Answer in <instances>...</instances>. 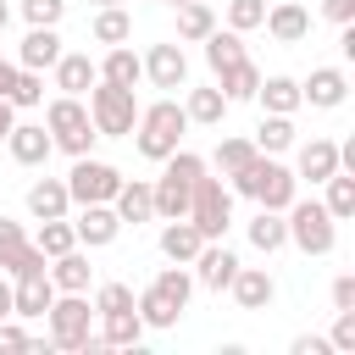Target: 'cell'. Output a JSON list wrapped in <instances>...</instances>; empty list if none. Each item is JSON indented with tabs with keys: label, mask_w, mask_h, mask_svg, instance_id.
I'll use <instances>...</instances> for the list:
<instances>
[{
	"label": "cell",
	"mask_w": 355,
	"mask_h": 355,
	"mask_svg": "<svg viewBox=\"0 0 355 355\" xmlns=\"http://www.w3.org/2000/svg\"><path fill=\"white\" fill-rule=\"evenodd\" d=\"M183 133H189V111L178 105V100H155V105H139V122H133V150L144 155V161H166L178 144H183Z\"/></svg>",
	"instance_id": "6da1fadb"
},
{
	"label": "cell",
	"mask_w": 355,
	"mask_h": 355,
	"mask_svg": "<svg viewBox=\"0 0 355 355\" xmlns=\"http://www.w3.org/2000/svg\"><path fill=\"white\" fill-rule=\"evenodd\" d=\"M233 194H244V200H255V205H266V211H288V200L300 194V178L277 161V155H255L250 166H239L233 172V183H227Z\"/></svg>",
	"instance_id": "7a4b0ae2"
},
{
	"label": "cell",
	"mask_w": 355,
	"mask_h": 355,
	"mask_svg": "<svg viewBox=\"0 0 355 355\" xmlns=\"http://www.w3.org/2000/svg\"><path fill=\"white\" fill-rule=\"evenodd\" d=\"M205 172V161L194 155V150H172L166 161H161V178L150 183V200H155V216L161 222H172V216H189V194H194V178Z\"/></svg>",
	"instance_id": "3957f363"
},
{
	"label": "cell",
	"mask_w": 355,
	"mask_h": 355,
	"mask_svg": "<svg viewBox=\"0 0 355 355\" xmlns=\"http://www.w3.org/2000/svg\"><path fill=\"white\" fill-rule=\"evenodd\" d=\"M44 128H50V144L67 150V155H94V122H89V105L83 94H55L44 105Z\"/></svg>",
	"instance_id": "277c9868"
},
{
	"label": "cell",
	"mask_w": 355,
	"mask_h": 355,
	"mask_svg": "<svg viewBox=\"0 0 355 355\" xmlns=\"http://www.w3.org/2000/svg\"><path fill=\"white\" fill-rule=\"evenodd\" d=\"M283 227H288V244L300 250V255H333V244H338V222L327 216V205L322 200H288V211H283Z\"/></svg>",
	"instance_id": "5b68a950"
},
{
	"label": "cell",
	"mask_w": 355,
	"mask_h": 355,
	"mask_svg": "<svg viewBox=\"0 0 355 355\" xmlns=\"http://www.w3.org/2000/svg\"><path fill=\"white\" fill-rule=\"evenodd\" d=\"M89 122H94L100 139H128L133 122H139V100H133V89L94 78V83H89Z\"/></svg>",
	"instance_id": "8992f818"
},
{
	"label": "cell",
	"mask_w": 355,
	"mask_h": 355,
	"mask_svg": "<svg viewBox=\"0 0 355 355\" xmlns=\"http://www.w3.org/2000/svg\"><path fill=\"white\" fill-rule=\"evenodd\" d=\"M44 327H50V349H89V338H94L89 294H55L44 311Z\"/></svg>",
	"instance_id": "52a82bcc"
},
{
	"label": "cell",
	"mask_w": 355,
	"mask_h": 355,
	"mask_svg": "<svg viewBox=\"0 0 355 355\" xmlns=\"http://www.w3.org/2000/svg\"><path fill=\"white\" fill-rule=\"evenodd\" d=\"M189 222L200 227V239H227L233 227V189L222 178H194V194H189Z\"/></svg>",
	"instance_id": "ba28073f"
},
{
	"label": "cell",
	"mask_w": 355,
	"mask_h": 355,
	"mask_svg": "<svg viewBox=\"0 0 355 355\" xmlns=\"http://www.w3.org/2000/svg\"><path fill=\"white\" fill-rule=\"evenodd\" d=\"M122 189V172L100 155H72V172H67V194L72 205H111V194Z\"/></svg>",
	"instance_id": "9c48e42d"
},
{
	"label": "cell",
	"mask_w": 355,
	"mask_h": 355,
	"mask_svg": "<svg viewBox=\"0 0 355 355\" xmlns=\"http://www.w3.org/2000/svg\"><path fill=\"white\" fill-rule=\"evenodd\" d=\"M239 266H244V261H239V255H233L222 239H205V244H200V255L189 261L194 283H200V288H211V294H222V288L233 283V272H239Z\"/></svg>",
	"instance_id": "30bf717a"
},
{
	"label": "cell",
	"mask_w": 355,
	"mask_h": 355,
	"mask_svg": "<svg viewBox=\"0 0 355 355\" xmlns=\"http://www.w3.org/2000/svg\"><path fill=\"white\" fill-rule=\"evenodd\" d=\"M6 155H11L17 166H44V161L55 155L50 128H44V122H11V133H6Z\"/></svg>",
	"instance_id": "8fae6325"
},
{
	"label": "cell",
	"mask_w": 355,
	"mask_h": 355,
	"mask_svg": "<svg viewBox=\"0 0 355 355\" xmlns=\"http://www.w3.org/2000/svg\"><path fill=\"white\" fill-rule=\"evenodd\" d=\"M300 100L316 105V111H338V105L349 100V78H344V67H311V78L300 83Z\"/></svg>",
	"instance_id": "7c38bea8"
},
{
	"label": "cell",
	"mask_w": 355,
	"mask_h": 355,
	"mask_svg": "<svg viewBox=\"0 0 355 355\" xmlns=\"http://www.w3.org/2000/svg\"><path fill=\"white\" fill-rule=\"evenodd\" d=\"M72 233H78V244H83V250H105V244H116V233H122V216H116L111 205H78V216H72Z\"/></svg>",
	"instance_id": "4fadbf2b"
},
{
	"label": "cell",
	"mask_w": 355,
	"mask_h": 355,
	"mask_svg": "<svg viewBox=\"0 0 355 355\" xmlns=\"http://www.w3.org/2000/svg\"><path fill=\"white\" fill-rule=\"evenodd\" d=\"M144 78L155 89H189V55H183V44H150Z\"/></svg>",
	"instance_id": "5bb4252c"
},
{
	"label": "cell",
	"mask_w": 355,
	"mask_h": 355,
	"mask_svg": "<svg viewBox=\"0 0 355 355\" xmlns=\"http://www.w3.org/2000/svg\"><path fill=\"white\" fill-rule=\"evenodd\" d=\"M227 294L239 300V311H266V305L277 300V283H272L266 266H239L233 283H227Z\"/></svg>",
	"instance_id": "9a60e30c"
},
{
	"label": "cell",
	"mask_w": 355,
	"mask_h": 355,
	"mask_svg": "<svg viewBox=\"0 0 355 355\" xmlns=\"http://www.w3.org/2000/svg\"><path fill=\"white\" fill-rule=\"evenodd\" d=\"M261 28H266L277 44H305V33H311V11L294 6V0H277V6H266Z\"/></svg>",
	"instance_id": "2e32d148"
},
{
	"label": "cell",
	"mask_w": 355,
	"mask_h": 355,
	"mask_svg": "<svg viewBox=\"0 0 355 355\" xmlns=\"http://www.w3.org/2000/svg\"><path fill=\"white\" fill-rule=\"evenodd\" d=\"M55 61H61V33H55V28H28L22 44H17V67H28V72H50Z\"/></svg>",
	"instance_id": "e0dca14e"
},
{
	"label": "cell",
	"mask_w": 355,
	"mask_h": 355,
	"mask_svg": "<svg viewBox=\"0 0 355 355\" xmlns=\"http://www.w3.org/2000/svg\"><path fill=\"white\" fill-rule=\"evenodd\" d=\"M50 283H55V294H89V283H94V266H89L83 244H72L67 255H55V261H50Z\"/></svg>",
	"instance_id": "ac0fdd59"
},
{
	"label": "cell",
	"mask_w": 355,
	"mask_h": 355,
	"mask_svg": "<svg viewBox=\"0 0 355 355\" xmlns=\"http://www.w3.org/2000/svg\"><path fill=\"white\" fill-rule=\"evenodd\" d=\"M50 300H55L50 272H44V277H11V311H17V322L44 316V311H50Z\"/></svg>",
	"instance_id": "d6986e66"
},
{
	"label": "cell",
	"mask_w": 355,
	"mask_h": 355,
	"mask_svg": "<svg viewBox=\"0 0 355 355\" xmlns=\"http://www.w3.org/2000/svg\"><path fill=\"white\" fill-rule=\"evenodd\" d=\"M144 333H150V327H144V316L128 305V311H105L94 338H100L105 349H139V338H144Z\"/></svg>",
	"instance_id": "ffe728a7"
},
{
	"label": "cell",
	"mask_w": 355,
	"mask_h": 355,
	"mask_svg": "<svg viewBox=\"0 0 355 355\" xmlns=\"http://www.w3.org/2000/svg\"><path fill=\"white\" fill-rule=\"evenodd\" d=\"M255 100H261V111H272V116H294L305 100H300V78H288V72H272V78H261L255 83Z\"/></svg>",
	"instance_id": "44dd1931"
},
{
	"label": "cell",
	"mask_w": 355,
	"mask_h": 355,
	"mask_svg": "<svg viewBox=\"0 0 355 355\" xmlns=\"http://www.w3.org/2000/svg\"><path fill=\"white\" fill-rule=\"evenodd\" d=\"M333 172H338V144H333V139H305V144H300V161H294V178L327 183Z\"/></svg>",
	"instance_id": "7402d4cb"
},
{
	"label": "cell",
	"mask_w": 355,
	"mask_h": 355,
	"mask_svg": "<svg viewBox=\"0 0 355 355\" xmlns=\"http://www.w3.org/2000/svg\"><path fill=\"white\" fill-rule=\"evenodd\" d=\"M72 211V194H67V178H33L28 183V216L44 222V216H67Z\"/></svg>",
	"instance_id": "603a6c76"
},
{
	"label": "cell",
	"mask_w": 355,
	"mask_h": 355,
	"mask_svg": "<svg viewBox=\"0 0 355 355\" xmlns=\"http://www.w3.org/2000/svg\"><path fill=\"white\" fill-rule=\"evenodd\" d=\"M50 72H55V89L61 94H89V83L100 78V67L89 61V50H61V61Z\"/></svg>",
	"instance_id": "cb8c5ba5"
},
{
	"label": "cell",
	"mask_w": 355,
	"mask_h": 355,
	"mask_svg": "<svg viewBox=\"0 0 355 355\" xmlns=\"http://www.w3.org/2000/svg\"><path fill=\"white\" fill-rule=\"evenodd\" d=\"M94 67L105 83H122V89H139V78H144V55H133L128 44H105V55Z\"/></svg>",
	"instance_id": "d4e9b609"
},
{
	"label": "cell",
	"mask_w": 355,
	"mask_h": 355,
	"mask_svg": "<svg viewBox=\"0 0 355 355\" xmlns=\"http://www.w3.org/2000/svg\"><path fill=\"white\" fill-rule=\"evenodd\" d=\"M111 211L122 216V227H128V222H133V227H139V222H150V216H155V200H150V183H144V178H133V183L122 178V189L111 194Z\"/></svg>",
	"instance_id": "484cf974"
},
{
	"label": "cell",
	"mask_w": 355,
	"mask_h": 355,
	"mask_svg": "<svg viewBox=\"0 0 355 355\" xmlns=\"http://www.w3.org/2000/svg\"><path fill=\"white\" fill-rule=\"evenodd\" d=\"M200 244H205V239H200V227H194L189 216H172V222L161 227V255L178 261V266H189V261L200 255Z\"/></svg>",
	"instance_id": "4316f807"
},
{
	"label": "cell",
	"mask_w": 355,
	"mask_h": 355,
	"mask_svg": "<svg viewBox=\"0 0 355 355\" xmlns=\"http://www.w3.org/2000/svg\"><path fill=\"white\" fill-rule=\"evenodd\" d=\"M183 111H189V122H200V128H222V116H227L233 105H227V94L211 83V89H189V94H183Z\"/></svg>",
	"instance_id": "83f0119b"
},
{
	"label": "cell",
	"mask_w": 355,
	"mask_h": 355,
	"mask_svg": "<svg viewBox=\"0 0 355 355\" xmlns=\"http://www.w3.org/2000/svg\"><path fill=\"white\" fill-rule=\"evenodd\" d=\"M255 83H261V67L244 55V61H233V67H222L216 72V89L227 94V105H239V100H255Z\"/></svg>",
	"instance_id": "f1b7e54d"
},
{
	"label": "cell",
	"mask_w": 355,
	"mask_h": 355,
	"mask_svg": "<svg viewBox=\"0 0 355 355\" xmlns=\"http://www.w3.org/2000/svg\"><path fill=\"white\" fill-rule=\"evenodd\" d=\"M89 39H94V44H128V39H133V17H128L122 6H100L94 22H89Z\"/></svg>",
	"instance_id": "f546056e"
},
{
	"label": "cell",
	"mask_w": 355,
	"mask_h": 355,
	"mask_svg": "<svg viewBox=\"0 0 355 355\" xmlns=\"http://www.w3.org/2000/svg\"><path fill=\"white\" fill-rule=\"evenodd\" d=\"M200 44H205V61H211V72H222V67L244 61V33H233V28H211Z\"/></svg>",
	"instance_id": "4dcf8cb0"
},
{
	"label": "cell",
	"mask_w": 355,
	"mask_h": 355,
	"mask_svg": "<svg viewBox=\"0 0 355 355\" xmlns=\"http://www.w3.org/2000/svg\"><path fill=\"white\" fill-rule=\"evenodd\" d=\"M294 139H300V133H294V116H272V111H266L261 128H255V150H261V155H283V150H294Z\"/></svg>",
	"instance_id": "1f68e13d"
},
{
	"label": "cell",
	"mask_w": 355,
	"mask_h": 355,
	"mask_svg": "<svg viewBox=\"0 0 355 355\" xmlns=\"http://www.w3.org/2000/svg\"><path fill=\"white\" fill-rule=\"evenodd\" d=\"M322 189H327V194H322L327 216H333V222H349V216H355V172H344V166H338Z\"/></svg>",
	"instance_id": "d6a6232c"
},
{
	"label": "cell",
	"mask_w": 355,
	"mask_h": 355,
	"mask_svg": "<svg viewBox=\"0 0 355 355\" xmlns=\"http://www.w3.org/2000/svg\"><path fill=\"white\" fill-rule=\"evenodd\" d=\"M133 311L144 316V327H178V316H183V311H178V305H172V300L155 288V283L133 294Z\"/></svg>",
	"instance_id": "836d02e7"
},
{
	"label": "cell",
	"mask_w": 355,
	"mask_h": 355,
	"mask_svg": "<svg viewBox=\"0 0 355 355\" xmlns=\"http://www.w3.org/2000/svg\"><path fill=\"white\" fill-rule=\"evenodd\" d=\"M211 28H216V11H211L205 0H183V6H178V39H183V44H200Z\"/></svg>",
	"instance_id": "e575fe53"
},
{
	"label": "cell",
	"mask_w": 355,
	"mask_h": 355,
	"mask_svg": "<svg viewBox=\"0 0 355 355\" xmlns=\"http://www.w3.org/2000/svg\"><path fill=\"white\" fill-rule=\"evenodd\" d=\"M250 244H255L261 255H277V250L288 244V227H283V211H266V205H261V216L250 222Z\"/></svg>",
	"instance_id": "d590c367"
},
{
	"label": "cell",
	"mask_w": 355,
	"mask_h": 355,
	"mask_svg": "<svg viewBox=\"0 0 355 355\" xmlns=\"http://www.w3.org/2000/svg\"><path fill=\"white\" fill-rule=\"evenodd\" d=\"M33 244L55 261V255H67V250L78 244V233H72V222H67V216H44V222H39V233H33Z\"/></svg>",
	"instance_id": "8d00e7d4"
},
{
	"label": "cell",
	"mask_w": 355,
	"mask_h": 355,
	"mask_svg": "<svg viewBox=\"0 0 355 355\" xmlns=\"http://www.w3.org/2000/svg\"><path fill=\"white\" fill-rule=\"evenodd\" d=\"M155 288H161L178 311H189V300H194V272L172 261V266H161V272H155Z\"/></svg>",
	"instance_id": "74e56055"
},
{
	"label": "cell",
	"mask_w": 355,
	"mask_h": 355,
	"mask_svg": "<svg viewBox=\"0 0 355 355\" xmlns=\"http://www.w3.org/2000/svg\"><path fill=\"white\" fill-rule=\"evenodd\" d=\"M6 100H11L17 111H33V105H44V72H28V67H17V78H11Z\"/></svg>",
	"instance_id": "f35d334b"
},
{
	"label": "cell",
	"mask_w": 355,
	"mask_h": 355,
	"mask_svg": "<svg viewBox=\"0 0 355 355\" xmlns=\"http://www.w3.org/2000/svg\"><path fill=\"white\" fill-rule=\"evenodd\" d=\"M255 155H261V150H255V139H239V133H227V139H216V166H222L227 178H233L239 166H250Z\"/></svg>",
	"instance_id": "ab89813d"
},
{
	"label": "cell",
	"mask_w": 355,
	"mask_h": 355,
	"mask_svg": "<svg viewBox=\"0 0 355 355\" xmlns=\"http://www.w3.org/2000/svg\"><path fill=\"white\" fill-rule=\"evenodd\" d=\"M261 17H266V0H227V28H233V33L261 28Z\"/></svg>",
	"instance_id": "60d3db41"
},
{
	"label": "cell",
	"mask_w": 355,
	"mask_h": 355,
	"mask_svg": "<svg viewBox=\"0 0 355 355\" xmlns=\"http://www.w3.org/2000/svg\"><path fill=\"white\" fill-rule=\"evenodd\" d=\"M22 17H28V28H61L67 0H22Z\"/></svg>",
	"instance_id": "b9f144b4"
},
{
	"label": "cell",
	"mask_w": 355,
	"mask_h": 355,
	"mask_svg": "<svg viewBox=\"0 0 355 355\" xmlns=\"http://www.w3.org/2000/svg\"><path fill=\"white\" fill-rule=\"evenodd\" d=\"M22 244H28V233H22V222L0 211V272H6L11 261H17V250H22Z\"/></svg>",
	"instance_id": "7bdbcfd3"
},
{
	"label": "cell",
	"mask_w": 355,
	"mask_h": 355,
	"mask_svg": "<svg viewBox=\"0 0 355 355\" xmlns=\"http://www.w3.org/2000/svg\"><path fill=\"white\" fill-rule=\"evenodd\" d=\"M128 305H133V288H128V283H100V288H94V316L128 311Z\"/></svg>",
	"instance_id": "ee69618b"
},
{
	"label": "cell",
	"mask_w": 355,
	"mask_h": 355,
	"mask_svg": "<svg viewBox=\"0 0 355 355\" xmlns=\"http://www.w3.org/2000/svg\"><path fill=\"white\" fill-rule=\"evenodd\" d=\"M327 344H333V355H355V311H338V316H333Z\"/></svg>",
	"instance_id": "f6af8a7d"
},
{
	"label": "cell",
	"mask_w": 355,
	"mask_h": 355,
	"mask_svg": "<svg viewBox=\"0 0 355 355\" xmlns=\"http://www.w3.org/2000/svg\"><path fill=\"white\" fill-rule=\"evenodd\" d=\"M333 311H355V277H333Z\"/></svg>",
	"instance_id": "bcb514c9"
},
{
	"label": "cell",
	"mask_w": 355,
	"mask_h": 355,
	"mask_svg": "<svg viewBox=\"0 0 355 355\" xmlns=\"http://www.w3.org/2000/svg\"><path fill=\"white\" fill-rule=\"evenodd\" d=\"M288 355H333V344H327V338H316V333H300V338L288 344Z\"/></svg>",
	"instance_id": "7dc6e473"
},
{
	"label": "cell",
	"mask_w": 355,
	"mask_h": 355,
	"mask_svg": "<svg viewBox=\"0 0 355 355\" xmlns=\"http://www.w3.org/2000/svg\"><path fill=\"white\" fill-rule=\"evenodd\" d=\"M322 17L344 28V22H355V0H322Z\"/></svg>",
	"instance_id": "c3c4849f"
},
{
	"label": "cell",
	"mask_w": 355,
	"mask_h": 355,
	"mask_svg": "<svg viewBox=\"0 0 355 355\" xmlns=\"http://www.w3.org/2000/svg\"><path fill=\"white\" fill-rule=\"evenodd\" d=\"M0 349H28V333L17 327V316H6V322H0Z\"/></svg>",
	"instance_id": "681fc988"
},
{
	"label": "cell",
	"mask_w": 355,
	"mask_h": 355,
	"mask_svg": "<svg viewBox=\"0 0 355 355\" xmlns=\"http://www.w3.org/2000/svg\"><path fill=\"white\" fill-rule=\"evenodd\" d=\"M11 122H17V105L0 94V144H6V133H11Z\"/></svg>",
	"instance_id": "f907efd6"
},
{
	"label": "cell",
	"mask_w": 355,
	"mask_h": 355,
	"mask_svg": "<svg viewBox=\"0 0 355 355\" xmlns=\"http://www.w3.org/2000/svg\"><path fill=\"white\" fill-rule=\"evenodd\" d=\"M6 316H17V311H11V277L0 272V322H6Z\"/></svg>",
	"instance_id": "816d5d0a"
},
{
	"label": "cell",
	"mask_w": 355,
	"mask_h": 355,
	"mask_svg": "<svg viewBox=\"0 0 355 355\" xmlns=\"http://www.w3.org/2000/svg\"><path fill=\"white\" fill-rule=\"evenodd\" d=\"M11 78H17V61H6V55H0V94L11 89Z\"/></svg>",
	"instance_id": "f5cc1de1"
},
{
	"label": "cell",
	"mask_w": 355,
	"mask_h": 355,
	"mask_svg": "<svg viewBox=\"0 0 355 355\" xmlns=\"http://www.w3.org/2000/svg\"><path fill=\"white\" fill-rule=\"evenodd\" d=\"M6 22H11V6H6V0H0V33H6Z\"/></svg>",
	"instance_id": "db71d44e"
},
{
	"label": "cell",
	"mask_w": 355,
	"mask_h": 355,
	"mask_svg": "<svg viewBox=\"0 0 355 355\" xmlns=\"http://www.w3.org/2000/svg\"><path fill=\"white\" fill-rule=\"evenodd\" d=\"M89 6H94V11H100V6H122V0H89Z\"/></svg>",
	"instance_id": "11a10c76"
},
{
	"label": "cell",
	"mask_w": 355,
	"mask_h": 355,
	"mask_svg": "<svg viewBox=\"0 0 355 355\" xmlns=\"http://www.w3.org/2000/svg\"><path fill=\"white\" fill-rule=\"evenodd\" d=\"M161 6H183V0H161Z\"/></svg>",
	"instance_id": "9f6ffc18"
}]
</instances>
